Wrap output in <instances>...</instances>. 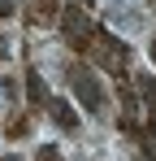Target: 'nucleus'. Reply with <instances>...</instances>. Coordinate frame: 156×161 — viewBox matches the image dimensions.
Wrapping results in <instances>:
<instances>
[{"label":"nucleus","instance_id":"f257e3e1","mask_svg":"<svg viewBox=\"0 0 156 161\" xmlns=\"http://www.w3.org/2000/svg\"><path fill=\"white\" fill-rule=\"evenodd\" d=\"M70 87H74V96H78V105L87 109L91 118H100L104 113V105H108V96H104V83H100V74L91 70V65H70Z\"/></svg>","mask_w":156,"mask_h":161},{"label":"nucleus","instance_id":"f03ea898","mask_svg":"<svg viewBox=\"0 0 156 161\" xmlns=\"http://www.w3.org/2000/svg\"><path fill=\"white\" fill-rule=\"evenodd\" d=\"M96 35H100V31H96V22H91L78 4L61 9V39H65L70 48H78V53H82V48H91V44H96Z\"/></svg>","mask_w":156,"mask_h":161},{"label":"nucleus","instance_id":"7ed1b4c3","mask_svg":"<svg viewBox=\"0 0 156 161\" xmlns=\"http://www.w3.org/2000/svg\"><path fill=\"white\" fill-rule=\"evenodd\" d=\"M48 113H52V122H56L61 131H74V126H78V113L70 109V100H61V96L48 100Z\"/></svg>","mask_w":156,"mask_h":161},{"label":"nucleus","instance_id":"20e7f679","mask_svg":"<svg viewBox=\"0 0 156 161\" xmlns=\"http://www.w3.org/2000/svg\"><path fill=\"white\" fill-rule=\"evenodd\" d=\"M26 96H30V105H44L48 109V87H44V79H39V70H30V74H26Z\"/></svg>","mask_w":156,"mask_h":161},{"label":"nucleus","instance_id":"39448f33","mask_svg":"<svg viewBox=\"0 0 156 161\" xmlns=\"http://www.w3.org/2000/svg\"><path fill=\"white\" fill-rule=\"evenodd\" d=\"M139 92H143V100H148V113L156 118V79L143 74V79H139Z\"/></svg>","mask_w":156,"mask_h":161},{"label":"nucleus","instance_id":"423d86ee","mask_svg":"<svg viewBox=\"0 0 156 161\" xmlns=\"http://www.w3.org/2000/svg\"><path fill=\"white\" fill-rule=\"evenodd\" d=\"M139 139H143V153H148V161H156V122H148V126L139 131Z\"/></svg>","mask_w":156,"mask_h":161},{"label":"nucleus","instance_id":"0eeeda50","mask_svg":"<svg viewBox=\"0 0 156 161\" xmlns=\"http://www.w3.org/2000/svg\"><path fill=\"white\" fill-rule=\"evenodd\" d=\"M39 161H61V153H56L52 144H44V148H39Z\"/></svg>","mask_w":156,"mask_h":161},{"label":"nucleus","instance_id":"6e6552de","mask_svg":"<svg viewBox=\"0 0 156 161\" xmlns=\"http://www.w3.org/2000/svg\"><path fill=\"white\" fill-rule=\"evenodd\" d=\"M18 13V0H0V18H13Z\"/></svg>","mask_w":156,"mask_h":161},{"label":"nucleus","instance_id":"1a4fd4ad","mask_svg":"<svg viewBox=\"0 0 156 161\" xmlns=\"http://www.w3.org/2000/svg\"><path fill=\"white\" fill-rule=\"evenodd\" d=\"M4 57H9V39L0 35V61H4Z\"/></svg>","mask_w":156,"mask_h":161},{"label":"nucleus","instance_id":"9d476101","mask_svg":"<svg viewBox=\"0 0 156 161\" xmlns=\"http://www.w3.org/2000/svg\"><path fill=\"white\" fill-rule=\"evenodd\" d=\"M0 161H22V157H13V153H4V157H0Z\"/></svg>","mask_w":156,"mask_h":161},{"label":"nucleus","instance_id":"9b49d317","mask_svg":"<svg viewBox=\"0 0 156 161\" xmlns=\"http://www.w3.org/2000/svg\"><path fill=\"white\" fill-rule=\"evenodd\" d=\"M152 61H156V35H152Z\"/></svg>","mask_w":156,"mask_h":161},{"label":"nucleus","instance_id":"f8f14e48","mask_svg":"<svg viewBox=\"0 0 156 161\" xmlns=\"http://www.w3.org/2000/svg\"><path fill=\"white\" fill-rule=\"evenodd\" d=\"M82 4H87V0H78V9H82Z\"/></svg>","mask_w":156,"mask_h":161}]
</instances>
